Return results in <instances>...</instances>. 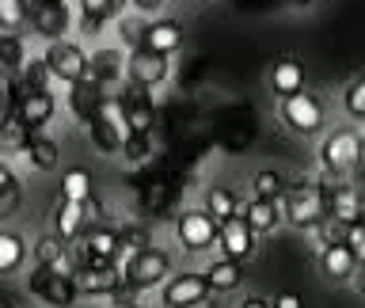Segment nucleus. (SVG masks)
I'll use <instances>...</instances> for the list:
<instances>
[{"label": "nucleus", "instance_id": "nucleus-6", "mask_svg": "<svg viewBox=\"0 0 365 308\" xmlns=\"http://www.w3.org/2000/svg\"><path fill=\"white\" fill-rule=\"evenodd\" d=\"M327 213H331V205H327V194L319 187H293V190H285V217H289L297 228H316Z\"/></svg>", "mask_w": 365, "mask_h": 308}, {"label": "nucleus", "instance_id": "nucleus-9", "mask_svg": "<svg viewBox=\"0 0 365 308\" xmlns=\"http://www.w3.org/2000/svg\"><path fill=\"white\" fill-rule=\"evenodd\" d=\"M125 76H130L133 88H156L168 80V57L148 50V46H137V50L125 57Z\"/></svg>", "mask_w": 365, "mask_h": 308}, {"label": "nucleus", "instance_id": "nucleus-8", "mask_svg": "<svg viewBox=\"0 0 365 308\" xmlns=\"http://www.w3.org/2000/svg\"><path fill=\"white\" fill-rule=\"evenodd\" d=\"M217 232H221V221H217L210 210H187V213H179V221H175V236L187 251L213 247Z\"/></svg>", "mask_w": 365, "mask_h": 308}, {"label": "nucleus", "instance_id": "nucleus-16", "mask_svg": "<svg viewBox=\"0 0 365 308\" xmlns=\"http://www.w3.org/2000/svg\"><path fill=\"white\" fill-rule=\"evenodd\" d=\"M53 111H57V99L50 96V91H27L16 114L23 118V125H27L31 133H38L46 122H53Z\"/></svg>", "mask_w": 365, "mask_h": 308}, {"label": "nucleus", "instance_id": "nucleus-42", "mask_svg": "<svg viewBox=\"0 0 365 308\" xmlns=\"http://www.w3.org/2000/svg\"><path fill=\"white\" fill-rule=\"evenodd\" d=\"M80 31H84V34H99V31H103V19L84 16V11H80Z\"/></svg>", "mask_w": 365, "mask_h": 308}, {"label": "nucleus", "instance_id": "nucleus-7", "mask_svg": "<svg viewBox=\"0 0 365 308\" xmlns=\"http://www.w3.org/2000/svg\"><path fill=\"white\" fill-rule=\"evenodd\" d=\"M278 114H282V122L289 125L293 133H301V137L316 133L319 125H324V103H319L312 91H297V96H285Z\"/></svg>", "mask_w": 365, "mask_h": 308}, {"label": "nucleus", "instance_id": "nucleus-13", "mask_svg": "<svg viewBox=\"0 0 365 308\" xmlns=\"http://www.w3.org/2000/svg\"><path fill=\"white\" fill-rule=\"evenodd\" d=\"M107 99H110L107 88L96 84L91 76L76 80V84H68V111H73V118L84 122V125H91V118L103 111V103H107Z\"/></svg>", "mask_w": 365, "mask_h": 308}, {"label": "nucleus", "instance_id": "nucleus-11", "mask_svg": "<svg viewBox=\"0 0 365 308\" xmlns=\"http://www.w3.org/2000/svg\"><path fill=\"white\" fill-rule=\"evenodd\" d=\"M210 282H205V274H179V278L164 282V293H160V301L168 308H198L210 301Z\"/></svg>", "mask_w": 365, "mask_h": 308}, {"label": "nucleus", "instance_id": "nucleus-48", "mask_svg": "<svg viewBox=\"0 0 365 308\" xmlns=\"http://www.w3.org/2000/svg\"><path fill=\"white\" fill-rule=\"evenodd\" d=\"M361 153H365V137H361Z\"/></svg>", "mask_w": 365, "mask_h": 308}, {"label": "nucleus", "instance_id": "nucleus-32", "mask_svg": "<svg viewBox=\"0 0 365 308\" xmlns=\"http://www.w3.org/2000/svg\"><path fill=\"white\" fill-rule=\"evenodd\" d=\"M251 190H255V198H267V202H278L285 194V179L278 171H259L255 179H251Z\"/></svg>", "mask_w": 365, "mask_h": 308}, {"label": "nucleus", "instance_id": "nucleus-4", "mask_svg": "<svg viewBox=\"0 0 365 308\" xmlns=\"http://www.w3.org/2000/svg\"><path fill=\"white\" fill-rule=\"evenodd\" d=\"M42 61H46V68H50V76L61 80V84H76V80L88 76V53L68 38H57V42L46 46Z\"/></svg>", "mask_w": 365, "mask_h": 308}, {"label": "nucleus", "instance_id": "nucleus-35", "mask_svg": "<svg viewBox=\"0 0 365 308\" xmlns=\"http://www.w3.org/2000/svg\"><path fill=\"white\" fill-rule=\"evenodd\" d=\"M122 156L130 160V164H141V160L153 156V133H130L122 145Z\"/></svg>", "mask_w": 365, "mask_h": 308}, {"label": "nucleus", "instance_id": "nucleus-37", "mask_svg": "<svg viewBox=\"0 0 365 308\" xmlns=\"http://www.w3.org/2000/svg\"><path fill=\"white\" fill-rule=\"evenodd\" d=\"M342 107H346L350 118H365V76H358L342 96Z\"/></svg>", "mask_w": 365, "mask_h": 308}, {"label": "nucleus", "instance_id": "nucleus-12", "mask_svg": "<svg viewBox=\"0 0 365 308\" xmlns=\"http://www.w3.org/2000/svg\"><path fill=\"white\" fill-rule=\"evenodd\" d=\"M255 236H259V232L247 225V217H244V213H232L228 221H221L217 244L225 247V255H228V259L244 262V259H251V251H255Z\"/></svg>", "mask_w": 365, "mask_h": 308}, {"label": "nucleus", "instance_id": "nucleus-10", "mask_svg": "<svg viewBox=\"0 0 365 308\" xmlns=\"http://www.w3.org/2000/svg\"><path fill=\"white\" fill-rule=\"evenodd\" d=\"M31 4V31L34 34H42L46 42H57V38H65V31H68V4L65 0H27Z\"/></svg>", "mask_w": 365, "mask_h": 308}, {"label": "nucleus", "instance_id": "nucleus-24", "mask_svg": "<svg viewBox=\"0 0 365 308\" xmlns=\"http://www.w3.org/2000/svg\"><path fill=\"white\" fill-rule=\"evenodd\" d=\"M240 278H244V274H240V262L228 259V255L205 267V282H210L213 293H232L236 285H240Z\"/></svg>", "mask_w": 365, "mask_h": 308}, {"label": "nucleus", "instance_id": "nucleus-39", "mask_svg": "<svg viewBox=\"0 0 365 308\" xmlns=\"http://www.w3.org/2000/svg\"><path fill=\"white\" fill-rule=\"evenodd\" d=\"M122 251H130V255H133V251H141V247H148V236L141 232V228H122Z\"/></svg>", "mask_w": 365, "mask_h": 308}, {"label": "nucleus", "instance_id": "nucleus-22", "mask_svg": "<svg viewBox=\"0 0 365 308\" xmlns=\"http://www.w3.org/2000/svg\"><path fill=\"white\" fill-rule=\"evenodd\" d=\"M270 88H274V96H278V99L297 96V91H304V68H301V61L285 57V61L274 65V73H270Z\"/></svg>", "mask_w": 365, "mask_h": 308}, {"label": "nucleus", "instance_id": "nucleus-30", "mask_svg": "<svg viewBox=\"0 0 365 308\" xmlns=\"http://www.w3.org/2000/svg\"><path fill=\"white\" fill-rule=\"evenodd\" d=\"M91 175L84 168H68L65 175H61V198H68V202H84V198H91Z\"/></svg>", "mask_w": 365, "mask_h": 308}, {"label": "nucleus", "instance_id": "nucleus-20", "mask_svg": "<svg viewBox=\"0 0 365 308\" xmlns=\"http://www.w3.org/2000/svg\"><path fill=\"white\" fill-rule=\"evenodd\" d=\"M53 232L65 240H76V236H84L88 232V213H84V202H68L61 198V205H57V213H53Z\"/></svg>", "mask_w": 365, "mask_h": 308}, {"label": "nucleus", "instance_id": "nucleus-36", "mask_svg": "<svg viewBox=\"0 0 365 308\" xmlns=\"http://www.w3.org/2000/svg\"><path fill=\"white\" fill-rule=\"evenodd\" d=\"M23 73V91H46V76H50V68H46V61H27L19 68Z\"/></svg>", "mask_w": 365, "mask_h": 308}, {"label": "nucleus", "instance_id": "nucleus-46", "mask_svg": "<svg viewBox=\"0 0 365 308\" xmlns=\"http://www.w3.org/2000/svg\"><path fill=\"white\" fill-rule=\"evenodd\" d=\"M358 285H361V293H365V270L358 274Z\"/></svg>", "mask_w": 365, "mask_h": 308}, {"label": "nucleus", "instance_id": "nucleus-1", "mask_svg": "<svg viewBox=\"0 0 365 308\" xmlns=\"http://www.w3.org/2000/svg\"><path fill=\"white\" fill-rule=\"evenodd\" d=\"M88 130H91V145H96L103 156H122V145H125V137H130L122 103L118 99H107V103H103V111L91 118Z\"/></svg>", "mask_w": 365, "mask_h": 308}, {"label": "nucleus", "instance_id": "nucleus-14", "mask_svg": "<svg viewBox=\"0 0 365 308\" xmlns=\"http://www.w3.org/2000/svg\"><path fill=\"white\" fill-rule=\"evenodd\" d=\"M73 278H76V289L84 293V297H110V293L125 282L118 262H103V267H91V262H84V267H80Z\"/></svg>", "mask_w": 365, "mask_h": 308}, {"label": "nucleus", "instance_id": "nucleus-18", "mask_svg": "<svg viewBox=\"0 0 365 308\" xmlns=\"http://www.w3.org/2000/svg\"><path fill=\"white\" fill-rule=\"evenodd\" d=\"M122 114H125V125L130 133H153V103H148L145 88H133V91H122Z\"/></svg>", "mask_w": 365, "mask_h": 308}, {"label": "nucleus", "instance_id": "nucleus-45", "mask_svg": "<svg viewBox=\"0 0 365 308\" xmlns=\"http://www.w3.org/2000/svg\"><path fill=\"white\" fill-rule=\"evenodd\" d=\"M240 308H270V304H267V301H259V297H247V301L240 304Z\"/></svg>", "mask_w": 365, "mask_h": 308}, {"label": "nucleus", "instance_id": "nucleus-43", "mask_svg": "<svg viewBox=\"0 0 365 308\" xmlns=\"http://www.w3.org/2000/svg\"><path fill=\"white\" fill-rule=\"evenodd\" d=\"M130 4H133L137 11H145V16H153V11L164 8V0H130Z\"/></svg>", "mask_w": 365, "mask_h": 308}, {"label": "nucleus", "instance_id": "nucleus-2", "mask_svg": "<svg viewBox=\"0 0 365 308\" xmlns=\"http://www.w3.org/2000/svg\"><path fill=\"white\" fill-rule=\"evenodd\" d=\"M171 274V259H168V251H160V247H141V251H133L130 259L122 262V278L133 285V289H153V285H160Z\"/></svg>", "mask_w": 365, "mask_h": 308}, {"label": "nucleus", "instance_id": "nucleus-34", "mask_svg": "<svg viewBox=\"0 0 365 308\" xmlns=\"http://www.w3.org/2000/svg\"><path fill=\"white\" fill-rule=\"evenodd\" d=\"M125 4H130V0H80V11H84V16H96L103 23H110V19H118L125 11Z\"/></svg>", "mask_w": 365, "mask_h": 308}, {"label": "nucleus", "instance_id": "nucleus-26", "mask_svg": "<svg viewBox=\"0 0 365 308\" xmlns=\"http://www.w3.org/2000/svg\"><path fill=\"white\" fill-rule=\"evenodd\" d=\"M31 130L23 125L19 114H4L0 118V153H27Z\"/></svg>", "mask_w": 365, "mask_h": 308}, {"label": "nucleus", "instance_id": "nucleus-31", "mask_svg": "<svg viewBox=\"0 0 365 308\" xmlns=\"http://www.w3.org/2000/svg\"><path fill=\"white\" fill-rule=\"evenodd\" d=\"M205 210H210L217 221H228L232 213H240V202L228 187H210L205 190Z\"/></svg>", "mask_w": 365, "mask_h": 308}, {"label": "nucleus", "instance_id": "nucleus-28", "mask_svg": "<svg viewBox=\"0 0 365 308\" xmlns=\"http://www.w3.org/2000/svg\"><path fill=\"white\" fill-rule=\"evenodd\" d=\"M327 205H331V213H335L339 221H346V225H358L361 221V194L354 190V187H346V183L331 194Z\"/></svg>", "mask_w": 365, "mask_h": 308}, {"label": "nucleus", "instance_id": "nucleus-5", "mask_svg": "<svg viewBox=\"0 0 365 308\" xmlns=\"http://www.w3.org/2000/svg\"><path fill=\"white\" fill-rule=\"evenodd\" d=\"M358 160H361V137L354 130H335L319 145V164L331 175H346L350 168H358Z\"/></svg>", "mask_w": 365, "mask_h": 308}, {"label": "nucleus", "instance_id": "nucleus-50", "mask_svg": "<svg viewBox=\"0 0 365 308\" xmlns=\"http://www.w3.org/2000/svg\"><path fill=\"white\" fill-rule=\"evenodd\" d=\"M194 4H205V0H194Z\"/></svg>", "mask_w": 365, "mask_h": 308}, {"label": "nucleus", "instance_id": "nucleus-44", "mask_svg": "<svg viewBox=\"0 0 365 308\" xmlns=\"http://www.w3.org/2000/svg\"><path fill=\"white\" fill-rule=\"evenodd\" d=\"M274 308H301V297H297V293H282L278 301H274Z\"/></svg>", "mask_w": 365, "mask_h": 308}, {"label": "nucleus", "instance_id": "nucleus-23", "mask_svg": "<svg viewBox=\"0 0 365 308\" xmlns=\"http://www.w3.org/2000/svg\"><path fill=\"white\" fill-rule=\"evenodd\" d=\"M282 205L278 202H267V198H251L247 205H244V217H247V225L255 228V232H274L278 228V221H282Z\"/></svg>", "mask_w": 365, "mask_h": 308}, {"label": "nucleus", "instance_id": "nucleus-33", "mask_svg": "<svg viewBox=\"0 0 365 308\" xmlns=\"http://www.w3.org/2000/svg\"><path fill=\"white\" fill-rule=\"evenodd\" d=\"M31 16L27 0H0V31H19Z\"/></svg>", "mask_w": 365, "mask_h": 308}, {"label": "nucleus", "instance_id": "nucleus-47", "mask_svg": "<svg viewBox=\"0 0 365 308\" xmlns=\"http://www.w3.org/2000/svg\"><path fill=\"white\" fill-rule=\"evenodd\" d=\"M361 225H365V198H361Z\"/></svg>", "mask_w": 365, "mask_h": 308}, {"label": "nucleus", "instance_id": "nucleus-25", "mask_svg": "<svg viewBox=\"0 0 365 308\" xmlns=\"http://www.w3.org/2000/svg\"><path fill=\"white\" fill-rule=\"evenodd\" d=\"M23 262H27V240L19 232H8V228H0V278L11 270H19Z\"/></svg>", "mask_w": 365, "mask_h": 308}, {"label": "nucleus", "instance_id": "nucleus-40", "mask_svg": "<svg viewBox=\"0 0 365 308\" xmlns=\"http://www.w3.org/2000/svg\"><path fill=\"white\" fill-rule=\"evenodd\" d=\"M346 244L358 251V259L365 255V225L358 221V225H350V232H346Z\"/></svg>", "mask_w": 365, "mask_h": 308}, {"label": "nucleus", "instance_id": "nucleus-3", "mask_svg": "<svg viewBox=\"0 0 365 308\" xmlns=\"http://www.w3.org/2000/svg\"><path fill=\"white\" fill-rule=\"evenodd\" d=\"M27 289L31 297H38V301L53 304V308H73L76 304V278H65V274H53L50 267H38L34 262V270L27 274Z\"/></svg>", "mask_w": 365, "mask_h": 308}, {"label": "nucleus", "instance_id": "nucleus-27", "mask_svg": "<svg viewBox=\"0 0 365 308\" xmlns=\"http://www.w3.org/2000/svg\"><path fill=\"white\" fill-rule=\"evenodd\" d=\"M27 160H31V168H38V171H53L61 164V145L50 141V137H42V133H31Z\"/></svg>", "mask_w": 365, "mask_h": 308}, {"label": "nucleus", "instance_id": "nucleus-49", "mask_svg": "<svg viewBox=\"0 0 365 308\" xmlns=\"http://www.w3.org/2000/svg\"><path fill=\"white\" fill-rule=\"evenodd\" d=\"M130 308H145V304H130Z\"/></svg>", "mask_w": 365, "mask_h": 308}, {"label": "nucleus", "instance_id": "nucleus-29", "mask_svg": "<svg viewBox=\"0 0 365 308\" xmlns=\"http://www.w3.org/2000/svg\"><path fill=\"white\" fill-rule=\"evenodd\" d=\"M23 65H27V46H23V38L16 31L0 34V68L4 73H19Z\"/></svg>", "mask_w": 365, "mask_h": 308}, {"label": "nucleus", "instance_id": "nucleus-19", "mask_svg": "<svg viewBox=\"0 0 365 308\" xmlns=\"http://www.w3.org/2000/svg\"><path fill=\"white\" fill-rule=\"evenodd\" d=\"M319 267H324L327 278L346 282V278L358 274V251H354L350 244H327L324 255H319Z\"/></svg>", "mask_w": 365, "mask_h": 308}, {"label": "nucleus", "instance_id": "nucleus-15", "mask_svg": "<svg viewBox=\"0 0 365 308\" xmlns=\"http://www.w3.org/2000/svg\"><path fill=\"white\" fill-rule=\"evenodd\" d=\"M80 251H84V262H91V267L118 262V255H122V236L114 232V228H88Z\"/></svg>", "mask_w": 365, "mask_h": 308}, {"label": "nucleus", "instance_id": "nucleus-38", "mask_svg": "<svg viewBox=\"0 0 365 308\" xmlns=\"http://www.w3.org/2000/svg\"><path fill=\"white\" fill-rule=\"evenodd\" d=\"M316 228H319V236H324V244H346V232H350V225L339 221L335 213H327Z\"/></svg>", "mask_w": 365, "mask_h": 308}, {"label": "nucleus", "instance_id": "nucleus-21", "mask_svg": "<svg viewBox=\"0 0 365 308\" xmlns=\"http://www.w3.org/2000/svg\"><path fill=\"white\" fill-rule=\"evenodd\" d=\"M141 46H148V50H156V53H175L179 46H182V27L175 19H156L153 27H145L141 34Z\"/></svg>", "mask_w": 365, "mask_h": 308}, {"label": "nucleus", "instance_id": "nucleus-41", "mask_svg": "<svg viewBox=\"0 0 365 308\" xmlns=\"http://www.w3.org/2000/svg\"><path fill=\"white\" fill-rule=\"evenodd\" d=\"M19 183H16V171H11L4 160H0V194H8V190H16Z\"/></svg>", "mask_w": 365, "mask_h": 308}, {"label": "nucleus", "instance_id": "nucleus-17", "mask_svg": "<svg viewBox=\"0 0 365 308\" xmlns=\"http://www.w3.org/2000/svg\"><path fill=\"white\" fill-rule=\"evenodd\" d=\"M122 73H125V57L122 50H96L88 57V76L103 88H114L122 84Z\"/></svg>", "mask_w": 365, "mask_h": 308}]
</instances>
